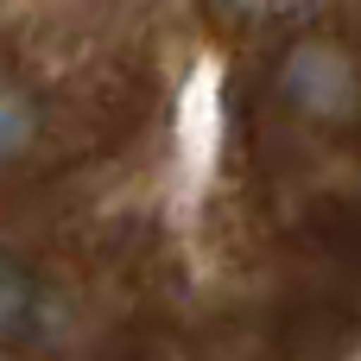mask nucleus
I'll return each instance as SVG.
<instances>
[{"label":"nucleus","mask_w":361,"mask_h":361,"mask_svg":"<svg viewBox=\"0 0 361 361\" xmlns=\"http://www.w3.org/2000/svg\"><path fill=\"white\" fill-rule=\"evenodd\" d=\"M279 89L292 108H305L317 121H343L361 108V70L336 38H298L279 63Z\"/></svg>","instance_id":"1"},{"label":"nucleus","mask_w":361,"mask_h":361,"mask_svg":"<svg viewBox=\"0 0 361 361\" xmlns=\"http://www.w3.org/2000/svg\"><path fill=\"white\" fill-rule=\"evenodd\" d=\"M25 311H32V298H25V279H19L13 267H0V336H13V330L25 324Z\"/></svg>","instance_id":"2"},{"label":"nucleus","mask_w":361,"mask_h":361,"mask_svg":"<svg viewBox=\"0 0 361 361\" xmlns=\"http://www.w3.org/2000/svg\"><path fill=\"white\" fill-rule=\"evenodd\" d=\"M305 0H209L216 19H279V13H298Z\"/></svg>","instance_id":"3"},{"label":"nucleus","mask_w":361,"mask_h":361,"mask_svg":"<svg viewBox=\"0 0 361 361\" xmlns=\"http://www.w3.org/2000/svg\"><path fill=\"white\" fill-rule=\"evenodd\" d=\"M25 133H32V114H25V102L0 89V152H13V146H25Z\"/></svg>","instance_id":"4"}]
</instances>
